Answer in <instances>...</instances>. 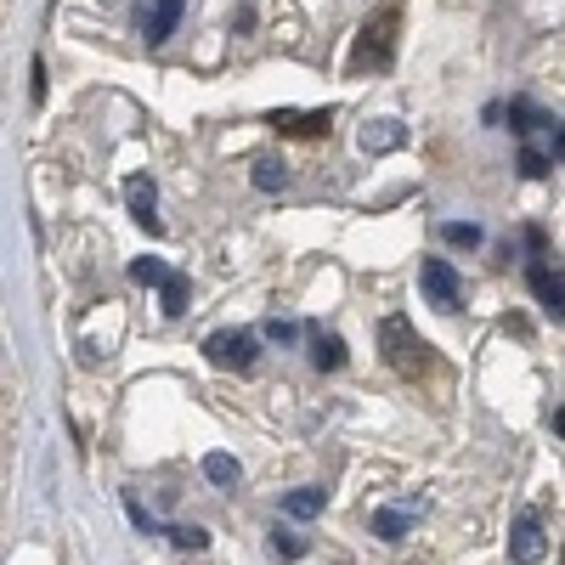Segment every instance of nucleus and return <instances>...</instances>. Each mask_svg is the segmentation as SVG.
<instances>
[{"label": "nucleus", "mask_w": 565, "mask_h": 565, "mask_svg": "<svg viewBox=\"0 0 565 565\" xmlns=\"http://www.w3.org/2000/svg\"><path fill=\"white\" fill-rule=\"evenodd\" d=\"M380 351H385V362L402 373V380H418V373L430 367V345L413 334L407 317H385L380 322Z\"/></svg>", "instance_id": "f257e3e1"}, {"label": "nucleus", "mask_w": 565, "mask_h": 565, "mask_svg": "<svg viewBox=\"0 0 565 565\" xmlns=\"http://www.w3.org/2000/svg\"><path fill=\"white\" fill-rule=\"evenodd\" d=\"M396 29H402V12L396 7H380L362 29H356V52H351V68H385L396 57Z\"/></svg>", "instance_id": "f03ea898"}, {"label": "nucleus", "mask_w": 565, "mask_h": 565, "mask_svg": "<svg viewBox=\"0 0 565 565\" xmlns=\"http://www.w3.org/2000/svg\"><path fill=\"white\" fill-rule=\"evenodd\" d=\"M204 351H210L215 367H238V373L255 367V334H244V328H238V334H232V328H226V334H210Z\"/></svg>", "instance_id": "7ed1b4c3"}, {"label": "nucleus", "mask_w": 565, "mask_h": 565, "mask_svg": "<svg viewBox=\"0 0 565 565\" xmlns=\"http://www.w3.org/2000/svg\"><path fill=\"white\" fill-rule=\"evenodd\" d=\"M548 554V532H543V521H514V532H509V559L514 565H537Z\"/></svg>", "instance_id": "20e7f679"}, {"label": "nucleus", "mask_w": 565, "mask_h": 565, "mask_svg": "<svg viewBox=\"0 0 565 565\" xmlns=\"http://www.w3.org/2000/svg\"><path fill=\"white\" fill-rule=\"evenodd\" d=\"M125 204H130L136 226L164 232V221H159V193H153V181H148V175H130V181H125Z\"/></svg>", "instance_id": "39448f33"}, {"label": "nucleus", "mask_w": 565, "mask_h": 565, "mask_svg": "<svg viewBox=\"0 0 565 565\" xmlns=\"http://www.w3.org/2000/svg\"><path fill=\"white\" fill-rule=\"evenodd\" d=\"M418 282H424V295H430L441 311L458 306V271H452L447 260H424V266H418Z\"/></svg>", "instance_id": "423d86ee"}, {"label": "nucleus", "mask_w": 565, "mask_h": 565, "mask_svg": "<svg viewBox=\"0 0 565 565\" xmlns=\"http://www.w3.org/2000/svg\"><path fill=\"white\" fill-rule=\"evenodd\" d=\"M271 130H282V136H322L328 125H334V114L328 108H317V114H295V108H277L271 119H266Z\"/></svg>", "instance_id": "0eeeda50"}, {"label": "nucleus", "mask_w": 565, "mask_h": 565, "mask_svg": "<svg viewBox=\"0 0 565 565\" xmlns=\"http://www.w3.org/2000/svg\"><path fill=\"white\" fill-rule=\"evenodd\" d=\"M362 153H396L402 141H407V130L396 125V119H373V125H362Z\"/></svg>", "instance_id": "6e6552de"}, {"label": "nucleus", "mask_w": 565, "mask_h": 565, "mask_svg": "<svg viewBox=\"0 0 565 565\" xmlns=\"http://www.w3.org/2000/svg\"><path fill=\"white\" fill-rule=\"evenodd\" d=\"M526 282H532V295L543 300V311H548V317H559V311H565V289H559V271H548V266L537 260V266L526 271Z\"/></svg>", "instance_id": "1a4fd4ad"}, {"label": "nucleus", "mask_w": 565, "mask_h": 565, "mask_svg": "<svg viewBox=\"0 0 565 565\" xmlns=\"http://www.w3.org/2000/svg\"><path fill=\"white\" fill-rule=\"evenodd\" d=\"M255 186H260V193H282V186H289V159L260 153L255 159Z\"/></svg>", "instance_id": "9d476101"}, {"label": "nucleus", "mask_w": 565, "mask_h": 565, "mask_svg": "<svg viewBox=\"0 0 565 565\" xmlns=\"http://www.w3.org/2000/svg\"><path fill=\"white\" fill-rule=\"evenodd\" d=\"M311 362H317L322 373L345 367V340H334V334H311Z\"/></svg>", "instance_id": "9b49d317"}, {"label": "nucleus", "mask_w": 565, "mask_h": 565, "mask_svg": "<svg viewBox=\"0 0 565 565\" xmlns=\"http://www.w3.org/2000/svg\"><path fill=\"white\" fill-rule=\"evenodd\" d=\"M328 503V492L322 487H300V492H289L282 498V514H295V521H311V514Z\"/></svg>", "instance_id": "f8f14e48"}, {"label": "nucleus", "mask_w": 565, "mask_h": 565, "mask_svg": "<svg viewBox=\"0 0 565 565\" xmlns=\"http://www.w3.org/2000/svg\"><path fill=\"white\" fill-rule=\"evenodd\" d=\"M204 476H210L215 487H238L244 469H238V458H232V452H204Z\"/></svg>", "instance_id": "ddd939ff"}, {"label": "nucleus", "mask_w": 565, "mask_h": 565, "mask_svg": "<svg viewBox=\"0 0 565 565\" xmlns=\"http://www.w3.org/2000/svg\"><path fill=\"white\" fill-rule=\"evenodd\" d=\"M175 18H181V0H153V18H148V40L159 45L170 29H175Z\"/></svg>", "instance_id": "4468645a"}, {"label": "nucleus", "mask_w": 565, "mask_h": 565, "mask_svg": "<svg viewBox=\"0 0 565 565\" xmlns=\"http://www.w3.org/2000/svg\"><path fill=\"white\" fill-rule=\"evenodd\" d=\"M373 537L402 543V537H407V514H396V509H380V514H373Z\"/></svg>", "instance_id": "2eb2a0df"}, {"label": "nucleus", "mask_w": 565, "mask_h": 565, "mask_svg": "<svg viewBox=\"0 0 565 565\" xmlns=\"http://www.w3.org/2000/svg\"><path fill=\"white\" fill-rule=\"evenodd\" d=\"M159 295H164V311H170V317H181V311H186V277H175V271H170V277L159 282Z\"/></svg>", "instance_id": "dca6fc26"}, {"label": "nucleus", "mask_w": 565, "mask_h": 565, "mask_svg": "<svg viewBox=\"0 0 565 565\" xmlns=\"http://www.w3.org/2000/svg\"><path fill=\"white\" fill-rule=\"evenodd\" d=\"M130 277L141 282V289H159V282L170 277V266H164V260H136V266H130Z\"/></svg>", "instance_id": "f3484780"}, {"label": "nucleus", "mask_w": 565, "mask_h": 565, "mask_svg": "<svg viewBox=\"0 0 565 565\" xmlns=\"http://www.w3.org/2000/svg\"><path fill=\"white\" fill-rule=\"evenodd\" d=\"M447 244L476 249V244H481V226H476V221H447Z\"/></svg>", "instance_id": "a211bd4d"}, {"label": "nucleus", "mask_w": 565, "mask_h": 565, "mask_svg": "<svg viewBox=\"0 0 565 565\" xmlns=\"http://www.w3.org/2000/svg\"><path fill=\"white\" fill-rule=\"evenodd\" d=\"M554 164H559V159H548L543 148H526V153H521V175H532V181H543Z\"/></svg>", "instance_id": "6ab92c4d"}, {"label": "nucleus", "mask_w": 565, "mask_h": 565, "mask_svg": "<svg viewBox=\"0 0 565 565\" xmlns=\"http://www.w3.org/2000/svg\"><path fill=\"white\" fill-rule=\"evenodd\" d=\"M170 543L199 554V548H210V532H204V526H170Z\"/></svg>", "instance_id": "aec40b11"}, {"label": "nucleus", "mask_w": 565, "mask_h": 565, "mask_svg": "<svg viewBox=\"0 0 565 565\" xmlns=\"http://www.w3.org/2000/svg\"><path fill=\"white\" fill-rule=\"evenodd\" d=\"M271 554H277V559H300V554H306V543H300V537H282V532H277V537H271Z\"/></svg>", "instance_id": "412c9836"}, {"label": "nucleus", "mask_w": 565, "mask_h": 565, "mask_svg": "<svg viewBox=\"0 0 565 565\" xmlns=\"http://www.w3.org/2000/svg\"><path fill=\"white\" fill-rule=\"evenodd\" d=\"M266 340H277V345H289V340H295V322H282V317H277V322H266Z\"/></svg>", "instance_id": "4be33fe9"}]
</instances>
